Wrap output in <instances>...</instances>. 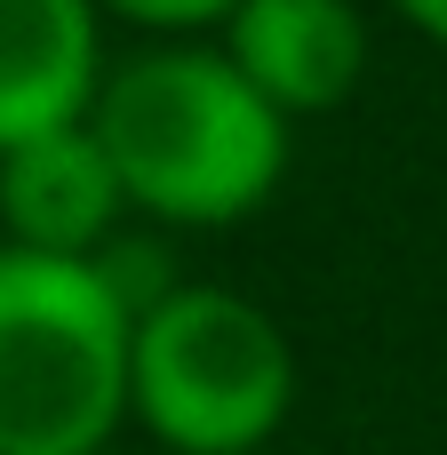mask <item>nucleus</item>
Wrapping results in <instances>:
<instances>
[{
	"label": "nucleus",
	"mask_w": 447,
	"mask_h": 455,
	"mask_svg": "<svg viewBox=\"0 0 447 455\" xmlns=\"http://www.w3.org/2000/svg\"><path fill=\"white\" fill-rule=\"evenodd\" d=\"M88 136L104 144L120 200L184 232L248 224L288 176V120L224 64V48H152L120 64L96 80Z\"/></svg>",
	"instance_id": "f257e3e1"
},
{
	"label": "nucleus",
	"mask_w": 447,
	"mask_h": 455,
	"mask_svg": "<svg viewBox=\"0 0 447 455\" xmlns=\"http://www.w3.org/2000/svg\"><path fill=\"white\" fill-rule=\"evenodd\" d=\"M224 64L280 112H328L368 72V24L352 0H240L224 16Z\"/></svg>",
	"instance_id": "20e7f679"
},
{
	"label": "nucleus",
	"mask_w": 447,
	"mask_h": 455,
	"mask_svg": "<svg viewBox=\"0 0 447 455\" xmlns=\"http://www.w3.org/2000/svg\"><path fill=\"white\" fill-rule=\"evenodd\" d=\"M296 400V352L232 288H168L128 328V408L176 455H256Z\"/></svg>",
	"instance_id": "7ed1b4c3"
},
{
	"label": "nucleus",
	"mask_w": 447,
	"mask_h": 455,
	"mask_svg": "<svg viewBox=\"0 0 447 455\" xmlns=\"http://www.w3.org/2000/svg\"><path fill=\"white\" fill-rule=\"evenodd\" d=\"M128 312L88 256L0 240V455H104L128 416Z\"/></svg>",
	"instance_id": "f03ea898"
},
{
	"label": "nucleus",
	"mask_w": 447,
	"mask_h": 455,
	"mask_svg": "<svg viewBox=\"0 0 447 455\" xmlns=\"http://www.w3.org/2000/svg\"><path fill=\"white\" fill-rule=\"evenodd\" d=\"M96 8L144 24V32H200V24H224L240 0H96Z\"/></svg>",
	"instance_id": "0eeeda50"
},
{
	"label": "nucleus",
	"mask_w": 447,
	"mask_h": 455,
	"mask_svg": "<svg viewBox=\"0 0 447 455\" xmlns=\"http://www.w3.org/2000/svg\"><path fill=\"white\" fill-rule=\"evenodd\" d=\"M392 8H400L424 40H440V48H447V0H392Z\"/></svg>",
	"instance_id": "6e6552de"
},
{
	"label": "nucleus",
	"mask_w": 447,
	"mask_h": 455,
	"mask_svg": "<svg viewBox=\"0 0 447 455\" xmlns=\"http://www.w3.org/2000/svg\"><path fill=\"white\" fill-rule=\"evenodd\" d=\"M120 176L104 160V144L88 136V120L24 136L0 152V224L8 248H40V256H96L120 224Z\"/></svg>",
	"instance_id": "39448f33"
},
{
	"label": "nucleus",
	"mask_w": 447,
	"mask_h": 455,
	"mask_svg": "<svg viewBox=\"0 0 447 455\" xmlns=\"http://www.w3.org/2000/svg\"><path fill=\"white\" fill-rule=\"evenodd\" d=\"M96 80V0H0V152L88 120Z\"/></svg>",
	"instance_id": "423d86ee"
}]
</instances>
